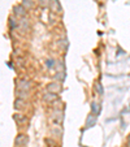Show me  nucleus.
I'll list each match as a JSON object with an SVG mask.
<instances>
[{"label": "nucleus", "mask_w": 130, "mask_h": 147, "mask_svg": "<svg viewBox=\"0 0 130 147\" xmlns=\"http://www.w3.org/2000/svg\"><path fill=\"white\" fill-rule=\"evenodd\" d=\"M16 143H17V145L24 146V145H26V143H28V138H26L25 135H18V137H17V139H16Z\"/></svg>", "instance_id": "nucleus-1"}, {"label": "nucleus", "mask_w": 130, "mask_h": 147, "mask_svg": "<svg viewBox=\"0 0 130 147\" xmlns=\"http://www.w3.org/2000/svg\"><path fill=\"white\" fill-rule=\"evenodd\" d=\"M95 122H96L95 117H94V116H89L87 122H86V128H91V126H94V125H95Z\"/></svg>", "instance_id": "nucleus-2"}, {"label": "nucleus", "mask_w": 130, "mask_h": 147, "mask_svg": "<svg viewBox=\"0 0 130 147\" xmlns=\"http://www.w3.org/2000/svg\"><path fill=\"white\" fill-rule=\"evenodd\" d=\"M91 108H93V111H94L96 115L99 113V110H98V104H96V103H93V104H91Z\"/></svg>", "instance_id": "nucleus-3"}, {"label": "nucleus", "mask_w": 130, "mask_h": 147, "mask_svg": "<svg viewBox=\"0 0 130 147\" xmlns=\"http://www.w3.org/2000/svg\"><path fill=\"white\" fill-rule=\"evenodd\" d=\"M96 87H98V91H99L100 94H103V87H101V85H100V83H98Z\"/></svg>", "instance_id": "nucleus-4"}]
</instances>
